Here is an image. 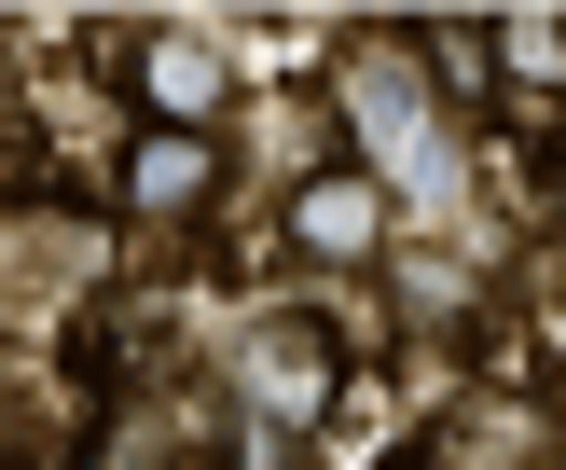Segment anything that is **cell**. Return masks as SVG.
<instances>
[{"instance_id":"1","label":"cell","mask_w":566,"mask_h":470,"mask_svg":"<svg viewBox=\"0 0 566 470\" xmlns=\"http://www.w3.org/2000/svg\"><path fill=\"white\" fill-rule=\"evenodd\" d=\"M332 97H346V125H359V153H374L387 208H415V194H457V125H442V83L415 70V42H346Z\"/></svg>"},{"instance_id":"2","label":"cell","mask_w":566,"mask_h":470,"mask_svg":"<svg viewBox=\"0 0 566 470\" xmlns=\"http://www.w3.org/2000/svg\"><path fill=\"white\" fill-rule=\"evenodd\" d=\"M332 387H346V359H332L318 304H276V318L235 332V415H249V429H318Z\"/></svg>"},{"instance_id":"3","label":"cell","mask_w":566,"mask_h":470,"mask_svg":"<svg viewBox=\"0 0 566 470\" xmlns=\"http://www.w3.org/2000/svg\"><path fill=\"white\" fill-rule=\"evenodd\" d=\"M111 70L138 83V111H153L166 138H221V111H235V55H221L208 28H125Z\"/></svg>"},{"instance_id":"4","label":"cell","mask_w":566,"mask_h":470,"mask_svg":"<svg viewBox=\"0 0 566 470\" xmlns=\"http://www.w3.org/2000/svg\"><path fill=\"white\" fill-rule=\"evenodd\" d=\"M387 236H401V208H387L374 166H318V180H291V249L304 263H387Z\"/></svg>"},{"instance_id":"5","label":"cell","mask_w":566,"mask_h":470,"mask_svg":"<svg viewBox=\"0 0 566 470\" xmlns=\"http://www.w3.org/2000/svg\"><path fill=\"white\" fill-rule=\"evenodd\" d=\"M208 194H221V138H138V153H125V208L138 221H193V208H208Z\"/></svg>"},{"instance_id":"6","label":"cell","mask_w":566,"mask_h":470,"mask_svg":"<svg viewBox=\"0 0 566 470\" xmlns=\"http://www.w3.org/2000/svg\"><path fill=\"white\" fill-rule=\"evenodd\" d=\"M484 42H497L512 111H566V14H484Z\"/></svg>"},{"instance_id":"7","label":"cell","mask_w":566,"mask_h":470,"mask_svg":"<svg viewBox=\"0 0 566 470\" xmlns=\"http://www.w3.org/2000/svg\"><path fill=\"white\" fill-rule=\"evenodd\" d=\"M0 470H28V457H14V442H0Z\"/></svg>"}]
</instances>
